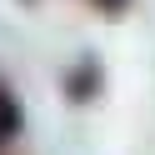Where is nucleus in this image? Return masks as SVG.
Returning <instances> with one entry per match:
<instances>
[{
	"mask_svg": "<svg viewBox=\"0 0 155 155\" xmlns=\"http://www.w3.org/2000/svg\"><path fill=\"white\" fill-rule=\"evenodd\" d=\"M90 5H95V10H100V15H120L125 5H130V0H90Z\"/></svg>",
	"mask_w": 155,
	"mask_h": 155,
	"instance_id": "nucleus-3",
	"label": "nucleus"
},
{
	"mask_svg": "<svg viewBox=\"0 0 155 155\" xmlns=\"http://www.w3.org/2000/svg\"><path fill=\"white\" fill-rule=\"evenodd\" d=\"M20 125H25V115H20V100L10 95V85L0 80V145L10 140V135H20Z\"/></svg>",
	"mask_w": 155,
	"mask_h": 155,
	"instance_id": "nucleus-2",
	"label": "nucleus"
},
{
	"mask_svg": "<svg viewBox=\"0 0 155 155\" xmlns=\"http://www.w3.org/2000/svg\"><path fill=\"white\" fill-rule=\"evenodd\" d=\"M95 90H100V65L90 60V55H85L80 65H75L70 75H65V95H70V100H95Z\"/></svg>",
	"mask_w": 155,
	"mask_h": 155,
	"instance_id": "nucleus-1",
	"label": "nucleus"
}]
</instances>
